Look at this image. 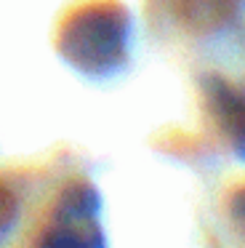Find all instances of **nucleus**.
Here are the masks:
<instances>
[{
    "label": "nucleus",
    "instance_id": "4",
    "mask_svg": "<svg viewBox=\"0 0 245 248\" xmlns=\"http://www.w3.org/2000/svg\"><path fill=\"white\" fill-rule=\"evenodd\" d=\"M243 8V0H173V11L181 22L197 32L218 30Z\"/></svg>",
    "mask_w": 245,
    "mask_h": 248
},
{
    "label": "nucleus",
    "instance_id": "2",
    "mask_svg": "<svg viewBox=\"0 0 245 248\" xmlns=\"http://www.w3.org/2000/svg\"><path fill=\"white\" fill-rule=\"evenodd\" d=\"M43 246H104L99 227V192L88 182H72L61 192L46 232Z\"/></svg>",
    "mask_w": 245,
    "mask_h": 248
},
{
    "label": "nucleus",
    "instance_id": "5",
    "mask_svg": "<svg viewBox=\"0 0 245 248\" xmlns=\"http://www.w3.org/2000/svg\"><path fill=\"white\" fill-rule=\"evenodd\" d=\"M229 208H232L234 221H237L240 227H245V187L237 189V192L232 195V203H229Z\"/></svg>",
    "mask_w": 245,
    "mask_h": 248
},
{
    "label": "nucleus",
    "instance_id": "3",
    "mask_svg": "<svg viewBox=\"0 0 245 248\" xmlns=\"http://www.w3.org/2000/svg\"><path fill=\"white\" fill-rule=\"evenodd\" d=\"M202 96L221 136L245 163V86H237L221 75H205Z\"/></svg>",
    "mask_w": 245,
    "mask_h": 248
},
{
    "label": "nucleus",
    "instance_id": "1",
    "mask_svg": "<svg viewBox=\"0 0 245 248\" xmlns=\"http://www.w3.org/2000/svg\"><path fill=\"white\" fill-rule=\"evenodd\" d=\"M131 38V14L115 0H93L64 19L56 48L77 72L88 78H109L128 62Z\"/></svg>",
    "mask_w": 245,
    "mask_h": 248
}]
</instances>
